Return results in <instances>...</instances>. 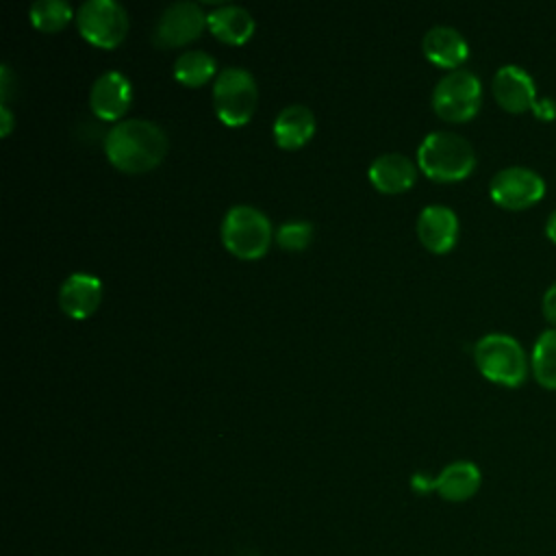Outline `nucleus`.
Returning <instances> with one entry per match:
<instances>
[{
	"instance_id": "nucleus-12",
	"label": "nucleus",
	"mask_w": 556,
	"mask_h": 556,
	"mask_svg": "<svg viewBox=\"0 0 556 556\" xmlns=\"http://www.w3.org/2000/svg\"><path fill=\"white\" fill-rule=\"evenodd\" d=\"M417 237L432 252H447L458 237V217L445 204H428L417 215Z\"/></svg>"
},
{
	"instance_id": "nucleus-23",
	"label": "nucleus",
	"mask_w": 556,
	"mask_h": 556,
	"mask_svg": "<svg viewBox=\"0 0 556 556\" xmlns=\"http://www.w3.org/2000/svg\"><path fill=\"white\" fill-rule=\"evenodd\" d=\"M532 113L543 122H552L556 117V100L554 98H536L532 104Z\"/></svg>"
},
{
	"instance_id": "nucleus-13",
	"label": "nucleus",
	"mask_w": 556,
	"mask_h": 556,
	"mask_svg": "<svg viewBox=\"0 0 556 556\" xmlns=\"http://www.w3.org/2000/svg\"><path fill=\"white\" fill-rule=\"evenodd\" d=\"M102 300V282L87 271L70 274L59 289V304L65 315L83 319L89 317Z\"/></svg>"
},
{
	"instance_id": "nucleus-18",
	"label": "nucleus",
	"mask_w": 556,
	"mask_h": 556,
	"mask_svg": "<svg viewBox=\"0 0 556 556\" xmlns=\"http://www.w3.org/2000/svg\"><path fill=\"white\" fill-rule=\"evenodd\" d=\"M315 132V115L304 104H287L274 119V139L282 148H300Z\"/></svg>"
},
{
	"instance_id": "nucleus-22",
	"label": "nucleus",
	"mask_w": 556,
	"mask_h": 556,
	"mask_svg": "<svg viewBox=\"0 0 556 556\" xmlns=\"http://www.w3.org/2000/svg\"><path fill=\"white\" fill-rule=\"evenodd\" d=\"M313 237V224L304 219H291L278 226L276 241L285 250H304Z\"/></svg>"
},
{
	"instance_id": "nucleus-21",
	"label": "nucleus",
	"mask_w": 556,
	"mask_h": 556,
	"mask_svg": "<svg viewBox=\"0 0 556 556\" xmlns=\"http://www.w3.org/2000/svg\"><path fill=\"white\" fill-rule=\"evenodd\" d=\"M33 26L46 33L63 28L72 20V7L65 0H37L28 9Z\"/></svg>"
},
{
	"instance_id": "nucleus-8",
	"label": "nucleus",
	"mask_w": 556,
	"mask_h": 556,
	"mask_svg": "<svg viewBox=\"0 0 556 556\" xmlns=\"http://www.w3.org/2000/svg\"><path fill=\"white\" fill-rule=\"evenodd\" d=\"M489 193L502 208L519 211L539 202L545 193L543 176L526 165H508L495 172L489 182Z\"/></svg>"
},
{
	"instance_id": "nucleus-24",
	"label": "nucleus",
	"mask_w": 556,
	"mask_h": 556,
	"mask_svg": "<svg viewBox=\"0 0 556 556\" xmlns=\"http://www.w3.org/2000/svg\"><path fill=\"white\" fill-rule=\"evenodd\" d=\"M541 308H543L545 319L556 324V280L545 289L543 300H541Z\"/></svg>"
},
{
	"instance_id": "nucleus-2",
	"label": "nucleus",
	"mask_w": 556,
	"mask_h": 556,
	"mask_svg": "<svg viewBox=\"0 0 556 556\" xmlns=\"http://www.w3.org/2000/svg\"><path fill=\"white\" fill-rule=\"evenodd\" d=\"M417 163L432 180L452 182L471 174L476 167V152L463 135L452 130H432L417 148Z\"/></svg>"
},
{
	"instance_id": "nucleus-6",
	"label": "nucleus",
	"mask_w": 556,
	"mask_h": 556,
	"mask_svg": "<svg viewBox=\"0 0 556 556\" xmlns=\"http://www.w3.org/2000/svg\"><path fill=\"white\" fill-rule=\"evenodd\" d=\"M482 102V83L471 70H450L432 91V109L447 122L471 119Z\"/></svg>"
},
{
	"instance_id": "nucleus-17",
	"label": "nucleus",
	"mask_w": 556,
	"mask_h": 556,
	"mask_svg": "<svg viewBox=\"0 0 556 556\" xmlns=\"http://www.w3.org/2000/svg\"><path fill=\"white\" fill-rule=\"evenodd\" d=\"M211 33L226 43H243L254 33V17L239 4H222L206 15Z\"/></svg>"
},
{
	"instance_id": "nucleus-9",
	"label": "nucleus",
	"mask_w": 556,
	"mask_h": 556,
	"mask_svg": "<svg viewBox=\"0 0 556 556\" xmlns=\"http://www.w3.org/2000/svg\"><path fill=\"white\" fill-rule=\"evenodd\" d=\"M204 24H206V13L198 2H191V0L172 2L159 15L152 39L161 48L182 46L195 39L202 33Z\"/></svg>"
},
{
	"instance_id": "nucleus-14",
	"label": "nucleus",
	"mask_w": 556,
	"mask_h": 556,
	"mask_svg": "<svg viewBox=\"0 0 556 556\" xmlns=\"http://www.w3.org/2000/svg\"><path fill=\"white\" fill-rule=\"evenodd\" d=\"M367 174L376 189L384 193H400L415 182L417 167L402 152H384L371 161Z\"/></svg>"
},
{
	"instance_id": "nucleus-10",
	"label": "nucleus",
	"mask_w": 556,
	"mask_h": 556,
	"mask_svg": "<svg viewBox=\"0 0 556 556\" xmlns=\"http://www.w3.org/2000/svg\"><path fill=\"white\" fill-rule=\"evenodd\" d=\"M493 96L497 104L510 113H521L526 109H532L536 100V83L534 78L515 63L502 65L493 76Z\"/></svg>"
},
{
	"instance_id": "nucleus-16",
	"label": "nucleus",
	"mask_w": 556,
	"mask_h": 556,
	"mask_svg": "<svg viewBox=\"0 0 556 556\" xmlns=\"http://www.w3.org/2000/svg\"><path fill=\"white\" fill-rule=\"evenodd\" d=\"M480 469L471 460H454L432 478V489L447 502H465L480 489Z\"/></svg>"
},
{
	"instance_id": "nucleus-3",
	"label": "nucleus",
	"mask_w": 556,
	"mask_h": 556,
	"mask_svg": "<svg viewBox=\"0 0 556 556\" xmlns=\"http://www.w3.org/2000/svg\"><path fill=\"white\" fill-rule=\"evenodd\" d=\"M473 358L484 378L504 387H519L528 376L523 345L506 332H489L473 345Z\"/></svg>"
},
{
	"instance_id": "nucleus-20",
	"label": "nucleus",
	"mask_w": 556,
	"mask_h": 556,
	"mask_svg": "<svg viewBox=\"0 0 556 556\" xmlns=\"http://www.w3.org/2000/svg\"><path fill=\"white\" fill-rule=\"evenodd\" d=\"M215 59L204 50H185L174 61V76L182 85H204L215 74Z\"/></svg>"
},
{
	"instance_id": "nucleus-19",
	"label": "nucleus",
	"mask_w": 556,
	"mask_h": 556,
	"mask_svg": "<svg viewBox=\"0 0 556 556\" xmlns=\"http://www.w3.org/2000/svg\"><path fill=\"white\" fill-rule=\"evenodd\" d=\"M530 367L534 380L545 389H556V326L543 330L534 345L530 356Z\"/></svg>"
},
{
	"instance_id": "nucleus-1",
	"label": "nucleus",
	"mask_w": 556,
	"mask_h": 556,
	"mask_svg": "<svg viewBox=\"0 0 556 556\" xmlns=\"http://www.w3.org/2000/svg\"><path fill=\"white\" fill-rule=\"evenodd\" d=\"M104 152L122 172H148L163 161L167 152V135L150 119H122L109 128L104 137Z\"/></svg>"
},
{
	"instance_id": "nucleus-11",
	"label": "nucleus",
	"mask_w": 556,
	"mask_h": 556,
	"mask_svg": "<svg viewBox=\"0 0 556 556\" xmlns=\"http://www.w3.org/2000/svg\"><path fill=\"white\" fill-rule=\"evenodd\" d=\"M132 98L130 80L117 72L109 70L100 74L89 89V106L100 119H117L128 109Z\"/></svg>"
},
{
	"instance_id": "nucleus-25",
	"label": "nucleus",
	"mask_w": 556,
	"mask_h": 556,
	"mask_svg": "<svg viewBox=\"0 0 556 556\" xmlns=\"http://www.w3.org/2000/svg\"><path fill=\"white\" fill-rule=\"evenodd\" d=\"M0 115H2L0 132H2V135H9V130L13 128V115H11V111H9L7 104H0Z\"/></svg>"
},
{
	"instance_id": "nucleus-5",
	"label": "nucleus",
	"mask_w": 556,
	"mask_h": 556,
	"mask_svg": "<svg viewBox=\"0 0 556 556\" xmlns=\"http://www.w3.org/2000/svg\"><path fill=\"white\" fill-rule=\"evenodd\" d=\"M258 100V87L254 76L243 67H226L213 83V106L217 117L228 126L245 124Z\"/></svg>"
},
{
	"instance_id": "nucleus-4",
	"label": "nucleus",
	"mask_w": 556,
	"mask_h": 556,
	"mask_svg": "<svg viewBox=\"0 0 556 556\" xmlns=\"http://www.w3.org/2000/svg\"><path fill=\"white\" fill-rule=\"evenodd\" d=\"M224 245L241 258H258L271 241V224L267 215L250 204H235L222 219Z\"/></svg>"
},
{
	"instance_id": "nucleus-15",
	"label": "nucleus",
	"mask_w": 556,
	"mask_h": 556,
	"mask_svg": "<svg viewBox=\"0 0 556 556\" xmlns=\"http://www.w3.org/2000/svg\"><path fill=\"white\" fill-rule=\"evenodd\" d=\"M421 48L432 63L450 70H456L469 54V46L460 30L447 24H437L428 28L421 39Z\"/></svg>"
},
{
	"instance_id": "nucleus-26",
	"label": "nucleus",
	"mask_w": 556,
	"mask_h": 556,
	"mask_svg": "<svg viewBox=\"0 0 556 556\" xmlns=\"http://www.w3.org/2000/svg\"><path fill=\"white\" fill-rule=\"evenodd\" d=\"M545 235H547V239L552 241V243H556V208L547 215V219H545Z\"/></svg>"
},
{
	"instance_id": "nucleus-7",
	"label": "nucleus",
	"mask_w": 556,
	"mask_h": 556,
	"mask_svg": "<svg viewBox=\"0 0 556 556\" xmlns=\"http://www.w3.org/2000/svg\"><path fill=\"white\" fill-rule=\"evenodd\" d=\"M76 24L87 41L113 48L128 30V13L115 0H87L76 11Z\"/></svg>"
}]
</instances>
